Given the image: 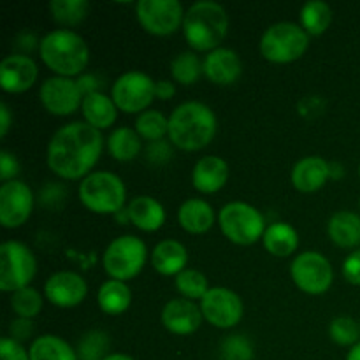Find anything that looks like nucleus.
<instances>
[{"label": "nucleus", "instance_id": "f257e3e1", "mask_svg": "<svg viewBox=\"0 0 360 360\" xmlns=\"http://www.w3.org/2000/svg\"><path fill=\"white\" fill-rule=\"evenodd\" d=\"M104 137L86 122H74L56 130L48 144V165L63 179L86 178L101 158Z\"/></svg>", "mask_w": 360, "mask_h": 360}, {"label": "nucleus", "instance_id": "f03ea898", "mask_svg": "<svg viewBox=\"0 0 360 360\" xmlns=\"http://www.w3.org/2000/svg\"><path fill=\"white\" fill-rule=\"evenodd\" d=\"M217 127V116L211 108L202 102H185L169 118V139L179 150H202L214 139Z\"/></svg>", "mask_w": 360, "mask_h": 360}, {"label": "nucleus", "instance_id": "7ed1b4c3", "mask_svg": "<svg viewBox=\"0 0 360 360\" xmlns=\"http://www.w3.org/2000/svg\"><path fill=\"white\" fill-rule=\"evenodd\" d=\"M229 30L227 11L217 2L200 0L185 13L183 34L195 51H214L220 48Z\"/></svg>", "mask_w": 360, "mask_h": 360}, {"label": "nucleus", "instance_id": "20e7f679", "mask_svg": "<svg viewBox=\"0 0 360 360\" xmlns=\"http://www.w3.org/2000/svg\"><path fill=\"white\" fill-rule=\"evenodd\" d=\"M39 53L42 62L62 77H74L83 72L90 58L84 39L65 28L49 32L39 44Z\"/></svg>", "mask_w": 360, "mask_h": 360}, {"label": "nucleus", "instance_id": "39448f33", "mask_svg": "<svg viewBox=\"0 0 360 360\" xmlns=\"http://www.w3.org/2000/svg\"><path fill=\"white\" fill-rule=\"evenodd\" d=\"M127 190L122 179L112 172H91L81 181L79 200L86 210L97 214H116L123 210Z\"/></svg>", "mask_w": 360, "mask_h": 360}, {"label": "nucleus", "instance_id": "423d86ee", "mask_svg": "<svg viewBox=\"0 0 360 360\" xmlns=\"http://www.w3.org/2000/svg\"><path fill=\"white\" fill-rule=\"evenodd\" d=\"M309 46V35L299 25L281 21L264 32L260 53L273 63H290L301 58Z\"/></svg>", "mask_w": 360, "mask_h": 360}, {"label": "nucleus", "instance_id": "0eeeda50", "mask_svg": "<svg viewBox=\"0 0 360 360\" xmlns=\"http://www.w3.org/2000/svg\"><path fill=\"white\" fill-rule=\"evenodd\" d=\"M218 225L231 243L239 246L255 245L266 234V220L257 207L246 202H231L221 207Z\"/></svg>", "mask_w": 360, "mask_h": 360}, {"label": "nucleus", "instance_id": "6e6552de", "mask_svg": "<svg viewBox=\"0 0 360 360\" xmlns=\"http://www.w3.org/2000/svg\"><path fill=\"white\" fill-rule=\"evenodd\" d=\"M37 262L27 245L6 241L0 246V290L18 292L27 288L34 280Z\"/></svg>", "mask_w": 360, "mask_h": 360}, {"label": "nucleus", "instance_id": "1a4fd4ad", "mask_svg": "<svg viewBox=\"0 0 360 360\" xmlns=\"http://www.w3.org/2000/svg\"><path fill=\"white\" fill-rule=\"evenodd\" d=\"M146 253V245L139 238L122 236L108 246L102 264L111 280L127 281L136 278L143 271Z\"/></svg>", "mask_w": 360, "mask_h": 360}, {"label": "nucleus", "instance_id": "9d476101", "mask_svg": "<svg viewBox=\"0 0 360 360\" xmlns=\"http://www.w3.org/2000/svg\"><path fill=\"white\" fill-rule=\"evenodd\" d=\"M157 97V83L148 74L132 70L112 84V102L123 112H141Z\"/></svg>", "mask_w": 360, "mask_h": 360}, {"label": "nucleus", "instance_id": "9b49d317", "mask_svg": "<svg viewBox=\"0 0 360 360\" xmlns=\"http://www.w3.org/2000/svg\"><path fill=\"white\" fill-rule=\"evenodd\" d=\"M136 14L141 27L151 35H171L185 21L183 6L178 0H139Z\"/></svg>", "mask_w": 360, "mask_h": 360}, {"label": "nucleus", "instance_id": "f8f14e48", "mask_svg": "<svg viewBox=\"0 0 360 360\" xmlns=\"http://www.w3.org/2000/svg\"><path fill=\"white\" fill-rule=\"evenodd\" d=\"M294 283L309 295H320L333 285V267L319 252H304L295 257L290 266Z\"/></svg>", "mask_w": 360, "mask_h": 360}, {"label": "nucleus", "instance_id": "ddd939ff", "mask_svg": "<svg viewBox=\"0 0 360 360\" xmlns=\"http://www.w3.org/2000/svg\"><path fill=\"white\" fill-rule=\"evenodd\" d=\"M202 316L218 329H231L243 319V302L236 292L224 287H214L200 299Z\"/></svg>", "mask_w": 360, "mask_h": 360}, {"label": "nucleus", "instance_id": "4468645a", "mask_svg": "<svg viewBox=\"0 0 360 360\" xmlns=\"http://www.w3.org/2000/svg\"><path fill=\"white\" fill-rule=\"evenodd\" d=\"M41 102L51 115L69 116L83 105V91L72 77H49L42 83Z\"/></svg>", "mask_w": 360, "mask_h": 360}, {"label": "nucleus", "instance_id": "2eb2a0df", "mask_svg": "<svg viewBox=\"0 0 360 360\" xmlns=\"http://www.w3.org/2000/svg\"><path fill=\"white\" fill-rule=\"evenodd\" d=\"M34 210V193L27 183H4L0 188V224L6 229H18L30 218Z\"/></svg>", "mask_w": 360, "mask_h": 360}, {"label": "nucleus", "instance_id": "dca6fc26", "mask_svg": "<svg viewBox=\"0 0 360 360\" xmlns=\"http://www.w3.org/2000/svg\"><path fill=\"white\" fill-rule=\"evenodd\" d=\"M86 294V281L77 273L70 271L53 274L44 285V295L51 304L58 308H74L84 301Z\"/></svg>", "mask_w": 360, "mask_h": 360}, {"label": "nucleus", "instance_id": "f3484780", "mask_svg": "<svg viewBox=\"0 0 360 360\" xmlns=\"http://www.w3.org/2000/svg\"><path fill=\"white\" fill-rule=\"evenodd\" d=\"M37 65L27 55H9L0 62V86L7 94H23L34 86Z\"/></svg>", "mask_w": 360, "mask_h": 360}, {"label": "nucleus", "instance_id": "a211bd4d", "mask_svg": "<svg viewBox=\"0 0 360 360\" xmlns=\"http://www.w3.org/2000/svg\"><path fill=\"white\" fill-rule=\"evenodd\" d=\"M202 319L200 306L193 304L188 299H172L162 311V323L169 333L176 336L193 334L202 323Z\"/></svg>", "mask_w": 360, "mask_h": 360}, {"label": "nucleus", "instance_id": "6ab92c4d", "mask_svg": "<svg viewBox=\"0 0 360 360\" xmlns=\"http://www.w3.org/2000/svg\"><path fill=\"white\" fill-rule=\"evenodd\" d=\"M204 74L211 83L229 86L241 76V60L232 49L218 48L204 60Z\"/></svg>", "mask_w": 360, "mask_h": 360}, {"label": "nucleus", "instance_id": "aec40b11", "mask_svg": "<svg viewBox=\"0 0 360 360\" xmlns=\"http://www.w3.org/2000/svg\"><path fill=\"white\" fill-rule=\"evenodd\" d=\"M229 179V165L220 157H204L195 164L192 172V183L199 192L214 193L225 186Z\"/></svg>", "mask_w": 360, "mask_h": 360}, {"label": "nucleus", "instance_id": "412c9836", "mask_svg": "<svg viewBox=\"0 0 360 360\" xmlns=\"http://www.w3.org/2000/svg\"><path fill=\"white\" fill-rule=\"evenodd\" d=\"M330 176V165L320 157L302 158L292 169V185L299 192H316L327 183Z\"/></svg>", "mask_w": 360, "mask_h": 360}, {"label": "nucleus", "instance_id": "4be33fe9", "mask_svg": "<svg viewBox=\"0 0 360 360\" xmlns=\"http://www.w3.org/2000/svg\"><path fill=\"white\" fill-rule=\"evenodd\" d=\"M186 262H188L186 248L174 239H165L158 243L151 255V264L164 276H174V274L178 276L185 271Z\"/></svg>", "mask_w": 360, "mask_h": 360}, {"label": "nucleus", "instance_id": "5701e85b", "mask_svg": "<svg viewBox=\"0 0 360 360\" xmlns=\"http://www.w3.org/2000/svg\"><path fill=\"white\" fill-rule=\"evenodd\" d=\"M127 213H129L130 221L144 232L158 231L165 221V211L162 204L148 195H141L130 200Z\"/></svg>", "mask_w": 360, "mask_h": 360}, {"label": "nucleus", "instance_id": "b1692460", "mask_svg": "<svg viewBox=\"0 0 360 360\" xmlns=\"http://www.w3.org/2000/svg\"><path fill=\"white\" fill-rule=\"evenodd\" d=\"M81 111H83L84 122L97 130L109 129L118 116V108L112 102V98H109L104 94H98V91L83 98Z\"/></svg>", "mask_w": 360, "mask_h": 360}, {"label": "nucleus", "instance_id": "393cba45", "mask_svg": "<svg viewBox=\"0 0 360 360\" xmlns=\"http://www.w3.org/2000/svg\"><path fill=\"white\" fill-rule=\"evenodd\" d=\"M178 220L179 225L190 234H204L214 224L213 207L202 199H190L179 207Z\"/></svg>", "mask_w": 360, "mask_h": 360}, {"label": "nucleus", "instance_id": "a878e982", "mask_svg": "<svg viewBox=\"0 0 360 360\" xmlns=\"http://www.w3.org/2000/svg\"><path fill=\"white\" fill-rule=\"evenodd\" d=\"M329 238L341 248L360 245V217L352 211H340L329 220Z\"/></svg>", "mask_w": 360, "mask_h": 360}, {"label": "nucleus", "instance_id": "bb28decb", "mask_svg": "<svg viewBox=\"0 0 360 360\" xmlns=\"http://www.w3.org/2000/svg\"><path fill=\"white\" fill-rule=\"evenodd\" d=\"M264 248L274 257H288L297 250L299 236L292 225L285 221H276L266 229L262 238Z\"/></svg>", "mask_w": 360, "mask_h": 360}, {"label": "nucleus", "instance_id": "cd10ccee", "mask_svg": "<svg viewBox=\"0 0 360 360\" xmlns=\"http://www.w3.org/2000/svg\"><path fill=\"white\" fill-rule=\"evenodd\" d=\"M97 301L102 311L108 313V315H122L123 311L129 309L132 294H130V288L127 287L125 281L109 280L98 288Z\"/></svg>", "mask_w": 360, "mask_h": 360}, {"label": "nucleus", "instance_id": "c85d7f7f", "mask_svg": "<svg viewBox=\"0 0 360 360\" xmlns=\"http://www.w3.org/2000/svg\"><path fill=\"white\" fill-rule=\"evenodd\" d=\"M28 354H30V360H79L65 340L53 334L37 338L32 343Z\"/></svg>", "mask_w": 360, "mask_h": 360}, {"label": "nucleus", "instance_id": "c756f323", "mask_svg": "<svg viewBox=\"0 0 360 360\" xmlns=\"http://www.w3.org/2000/svg\"><path fill=\"white\" fill-rule=\"evenodd\" d=\"M108 150L112 158L130 162L141 153V136L129 127H120L109 136Z\"/></svg>", "mask_w": 360, "mask_h": 360}, {"label": "nucleus", "instance_id": "7c9ffc66", "mask_svg": "<svg viewBox=\"0 0 360 360\" xmlns=\"http://www.w3.org/2000/svg\"><path fill=\"white\" fill-rule=\"evenodd\" d=\"M330 21H333V11L326 2L311 0L302 7L301 23L308 35H322L329 28Z\"/></svg>", "mask_w": 360, "mask_h": 360}, {"label": "nucleus", "instance_id": "2f4dec72", "mask_svg": "<svg viewBox=\"0 0 360 360\" xmlns=\"http://www.w3.org/2000/svg\"><path fill=\"white\" fill-rule=\"evenodd\" d=\"M88 9H90V4L86 0H53L49 4L53 20L67 27L79 25L86 18Z\"/></svg>", "mask_w": 360, "mask_h": 360}, {"label": "nucleus", "instance_id": "473e14b6", "mask_svg": "<svg viewBox=\"0 0 360 360\" xmlns=\"http://www.w3.org/2000/svg\"><path fill=\"white\" fill-rule=\"evenodd\" d=\"M136 132L150 143L162 141L169 134V120L160 111H144L136 120Z\"/></svg>", "mask_w": 360, "mask_h": 360}, {"label": "nucleus", "instance_id": "72a5a7b5", "mask_svg": "<svg viewBox=\"0 0 360 360\" xmlns=\"http://www.w3.org/2000/svg\"><path fill=\"white\" fill-rule=\"evenodd\" d=\"M171 72L178 83L181 84H193L200 77V74L204 72V63H200V60L197 58L195 53L185 51L179 53L171 63Z\"/></svg>", "mask_w": 360, "mask_h": 360}, {"label": "nucleus", "instance_id": "f704fd0d", "mask_svg": "<svg viewBox=\"0 0 360 360\" xmlns=\"http://www.w3.org/2000/svg\"><path fill=\"white\" fill-rule=\"evenodd\" d=\"M11 306H13V311L16 313L20 319L30 320L41 313L42 295L32 287L21 288V290L14 292L13 294V297H11Z\"/></svg>", "mask_w": 360, "mask_h": 360}, {"label": "nucleus", "instance_id": "c9c22d12", "mask_svg": "<svg viewBox=\"0 0 360 360\" xmlns=\"http://www.w3.org/2000/svg\"><path fill=\"white\" fill-rule=\"evenodd\" d=\"M176 288L186 299H202L207 294V280L195 269H185L176 276Z\"/></svg>", "mask_w": 360, "mask_h": 360}, {"label": "nucleus", "instance_id": "e433bc0d", "mask_svg": "<svg viewBox=\"0 0 360 360\" xmlns=\"http://www.w3.org/2000/svg\"><path fill=\"white\" fill-rule=\"evenodd\" d=\"M109 350V336L102 330H91L81 340L77 348L79 360H104Z\"/></svg>", "mask_w": 360, "mask_h": 360}, {"label": "nucleus", "instance_id": "4c0bfd02", "mask_svg": "<svg viewBox=\"0 0 360 360\" xmlns=\"http://www.w3.org/2000/svg\"><path fill=\"white\" fill-rule=\"evenodd\" d=\"M330 340L334 343L341 345V347H350V345H357L360 336V327L357 326L354 319L348 316H340V319L333 320L329 327Z\"/></svg>", "mask_w": 360, "mask_h": 360}, {"label": "nucleus", "instance_id": "58836bf2", "mask_svg": "<svg viewBox=\"0 0 360 360\" xmlns=\"http://www.w3.org/2000/svg\"><path fill=\"white\" fill-rule=\"evenodd\" d=\"M221 357L224 360H252V345L243 336H231L221 347Z\"/></svg>", "mask_w": 360, "mask_h": 360}, {"label": "nucleus", "instance_id": "ea45409f", "mask_svg": "<svg viewBox=\"0 0 360 360\" xmlns=\"http://www.w3.org/2000/svg\"><path fill=\"white\" fill-rule=\"evenodd\" d=\"M0 360H30V354L21 347V343L4 338L0 341Z\"/></svg>", "mask_w": 360, "mask_h": 360}, {"label": "nucleus", "instance_id": "a19ab883", "mask_svg": "<svg viewBox=\"0 0 360 360\" xmlns=\"http://www.w3.org/2000/svg\"><path fill=\"white\" fill-rule=\"evenodd\" d=\"M343 276L348 283L360 285V250L347 257L343 264Z\"/></svg>", "mask_w": 360, "mask_h": 360}, {"label": "nucleus", "instance_id": "79ce46f5", "mask_svg": "<svg viewBox=\"0 0 360 360\" xmlns=\"http://www.w3.org/2000/svg\"><path fill=\"white\" fill-rule=\"evenodd\" d=\"M18 172H20V164L14 158V155H11L9 151H2L0 153V178H2V181H13Z\"/></svg>", "mask_w": 360, "mask_h": 360}, {"label": "nucleus", "instance_id": "37998d69", "mask_svg": "<svg viewBox=\"0 0 360 360\" xmlns=\"http://www.w3.org/2000/svg\"><path fill=\"white\" fill-rule=\"evenodd\" d=\"M146 153H148V160L153 162V164H164V162H167L169 158L172 157L171 146H169L164 139L150 143Z\"/></svg>", "mask_w": 360, "mask_h": 360}, {"label": "nucleus", "instance_id": "c03bdc74", "mask_svg": "<svg viewBox=\"0 0 360 360\" xmlns=\"http://www.w3.org/2000/svg\"><path fill=\"white\" fill-rule=\"evenodd\" d=\"M9 333H11V336H9L11 340L21 343V341H27L28 338L32 336V333H34V323L27 319H20V320H16V322L11 323Z\"/></svg>", "mask_w": 360, "mask_h": 360}, {"label": "nucleus", "instance_id": "a18cd8bd", "mask_svg": "<svg viewBox=\"0 0 360 360\" xmlns=\"http://www.w3.org/2000/svg\"><path fill=\"white\" fill-rule=\"evenodd\" d=\"M174 94H176L174 84L169 83V81H158V83H157V97L160 98V101H167V98H171Z\"/></svg>", "mask_w": 360, "mask_h": 360}, {"label": "nucleus", "instance_id": "49530a36", "mask_svg": "<svg viewBox=\"0 0 360 360\" xmlns=\"http://www.w3.org/2000/svg\"><path fill=\"white\" fill-rule=\"evenodd\" d=\"M11 127V112L7 104H0V136L6 137L7 136V130Z\"/></svg>", "mask_w": 360, "mask_h": 360}, {"label": "nucleus", "instance_id": "de8ad7c7", "mask_svg": "<svg viewBox=\"0 0 360 360\" xmlns=\"http://www.w3.org/2000/svg\"><path fill=\"white\" fill-rule=\"evenodd\" d=\"M347 360H360V343H357L354 348H352Z\"/></svg>", "mask_w": 360, "mask_h": 360}, {"label": "nucleus", "instance_id": "09e8293b", "mask_svg": "<svg viewBox=\"0 0 360 360\" xmlns=\"http://www.w3.org/2000/svg\"><path fill=\"white\" fill-rule=\"evenodd\" d=\"M104 360H134V359L129 357V355H123V354H112V355H108Z\"/></svg>", "mask_w": 360, "mask_h": 360}, {"label": "nucleus", "instance_id": "8fccbe9b", "mask_svg": "<svg viewBox=\"0 0 360 360\" xmlns=\"http://www.w3.org/2000/svg\"><path fill=\"white\" fill-rule=\"evenodd\" d=\"M359 327H360V323H359Z\"/></svg>", "mask_w": 360, "mask_h": 360}]
</instances>
